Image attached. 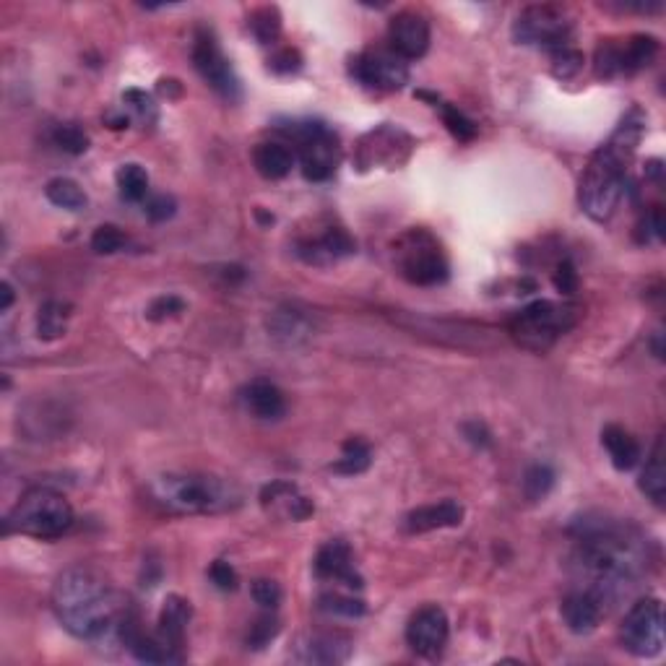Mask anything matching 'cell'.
Returning a JSON list of instances; mask_svg holds the SVG:
<instances>
[{"label": "cell", "instance_id": "obj_11", "mask_svg": "<svg viewBox=\"0 0 666 666\" xmlns=\"http://www.w3.org/2000/svg\"><path fill=\"white\" fill-rule=\"evenodd\" d=\"M573 32V24L568 16L555 6H529L523 8L513 24V37L521 45H539V47H565Z\"/></svg>", "mask_w": 666, "mask_h": 666}, {"label": "cell", "instance_id": "obj_15", "mask_svg": "<svg viewBox=\"0 0 666 666\" xmlns=\"http://www.w3.org/2000/svg\"><path fill=\"white\" fill-rule=\"evenodd\" d=\"M315 575L320 581L333 583V586H344L349 591H360L362 588V575L354 568V557L349 544H344L341 539H333V542L323 544L315 555Z\"/></svg>", "mask_w": 666, "mask_h": 666}, {"label": "cell", "instance_id": "obj_29", "mask_svg": "<svg viewBox=\"0 0 666 666\" xmlns=\"http://www.w3.org/2000/svg\"><path fill=\"white\" fill-rule=\"evenodd\" d=\"M45 196L53 206L66 211H81L86 209V203H89L84 188H81L76 180H71V177H53V180L47 183Z\"/></svg>", "mask_w": 666, "mask_h": 666}, {"label": "cell", "instance_id": "obj_24", "mask_svg": "<svg viewBox=\"0 0 666 666\" xmlns=\"http://www.w3.org/2000/svg\"><path fill=\"white\" fill-rule=\"evenodd\" d=\"M253 164L255 170L261 172L266 180H281L287 177L294 167V151L287 144H276V141H266L258 144L253 151Z\"/></svg>", "mask_w": 666, "mask_h": 666}, {"label": "cell", "instance_id": "obj_14", "mask_svg": "<svg viewBox=\"0 0 666 666\" xmlns=\"http://www.w3.org/2000/svg\"><path fill=\"white\" fill-rule=\"evenodd\" d=\"M388 47L406 63L422 58L430 47V21L417 11L396 14L388 24Z\"/></svg>", "mask_w": 666, "mask_h": 666}, {"label": "cell", "instance_id": "obj_2", "mask_svg": "<svg viewBox=\"0 0 666 666\" xmlns=\"http://www.w3.org/2000/svg\"><path fill=\"white\" fill-rule=\"evenodd\" d=\"M53 612L68 633L81 640L120 635L123 609L110 583L92 568H68L53 583Z\"/></svg>", "mask_w": 666, "mask_h": 666}, {"label": "cell", "instance_id": "obj_32", "mask_svg": "<svg viewBox=\"0 0 666 666\" xmlns=\"http://www.w3.org/2000/svg\"><path fill=\"white\" fill-rule=\"evenodd\" d=\"M118 188L125 201H146L149 198V175L141 164H123L118 170Z\"/></svg>", "mask_w": 666, "mask_h": 666}, {"label": "cell", "instance_id": "obj_20", "mask_svg": "<svg viewBox=\"0 0 666 666\" xmlns=\"http://www.w3.org/2000/svg\"><path fill=\"white\" fill-rule=\"evenodd\" d=\"M604 614L607 612H604L599 601L591 594H586V591H581V588L570 591V594L565 596V601H562V620L578 635H586L591 633V630H596V625H599Z\"/></svg>", "mask_w": 666, "mask_h": 666}, {"label": "cell", "instance_id": "obj_12", "mask_svg": "<svg viewBox=\"0 0 666 666\" xmlns=\"http://www.w3.org/2000/svg\"><path fill=\"white\" fill-rule=\"evenodd\" d=\"M352 76L378 92H399L409 84V63L391 47H370L352 60Z\"/></svg>", "mask_w": 666, "mask_h": 666}, {"label": "cell", "instance_id": "obj_38", "mask_svg": "<svg viewBox=\"0 0 666 666\" xmlns=\"http://www.w3.org/2000/svg\"><path fill=\"white\" fill-rule=\"evenodd\" d=\"M581 68H583V55L578 53V50H573L570 45L555 47V50H552V71H555L557 79H573Z\"/></svg>", "mask_w": 666, "mask_h": 666}, {"label": "cell", "instance_id": "obj_31", "mask_svg": "<svg viewBox=\"0 0 666 666\" xmlns=\"http://www.w3.org/2000/svg\"><path fill=\"white\" fill-rule=\"evenodd\" d=\"M318 607L323 609L326 614H333V617H360L365 614V601L360 596H354V591H326V594H320Z\"/></svg>", "mask_w": 666, "mask_h": 666}, {"label": "cell", "instance_id": "obj_30", "mask_svg": "<svg viewBox=\"0 0 666 666\" xmlns=\"http://www.w3.org/2000/svg\"><path fill=\"white\" fill-rule=\"evenodd\" d=\"M370 464H373L370 445L360 438H349L344 448H341V458L331 469L339 471V474H347V477H354V474H362V471L370 469Z\"/></svg>", "mask_w": 666, "mask_h": 666}, {"label": "cell", "instance_id": "obj_6", "mask_svg": "<svg viewBox=\"0 0 666 666\" xmlns=\"http://www.w3.org/2000/svg\"><path fill=\"white\" fill-rule=\"evenodd\" d=\"M393 261L399 274L417 287H438L451 274L443 245L438 237L422 227L406 229L404 235L393 242Z\"/></svg>", "mask_w": 666, "mask_h": 666}, {"label": "cell", "instance_id": "obj_19", "mask_svg": "<svg viewBox=\"0 0 666 666\" xmlns=\"http://www.w3.org/2000/svg\"><path fill=\"white\" fill-rule=\"evenodd\" d=\"M352 653V638L344 633H315L305 638L294 651L302 664H341Z\"/></svg>", "mask_w": 666, "mask_h": 666}, {"label": "cell", "instance_id": "obj_1", "mask_svg": "<svg viewBox=\"0 0 666 666\" xmlns=\"http://www.w3.org/2000/svg\"><path fill=\"white\" fill-rule=\"evenodd\" d=\"M573 573L604 612L633 594L648 570V544L625 521L586 518L573 526Z\"/></svg>", "mask_w": 666, "mask_h": 666}, {"label": "cell", "instance_id": "obj_47", "mask_svg": "<svg viewBox=\"0 0 666 666\" xmlns=\"http://www.w3.org/2000/svg\"><path fill=\"white\" fill-rule=\"evenodd\" d=\"M461 430H464L466 440H469L471 445H477V448H490L492 445V432L487 430L484 422H477V419H474V422H466Z\"/></svg>", "mask_w": 666, "mask_h": 666}, {"label": "cell", "instance_id": "obj_22", "mask_svg": "<svg viewBox=\"0 0 666 666\" xmlns=\"http://www.w3.org/2000/svg\"><path fill=\"white\" fill-rule=\"evenodd\" d=\"M245 404H248L250 412L255 414L263 422H276V419L284 417L287 412V401H284V393L268 383V380H253L245 391Z\"/></svg>", "mask_w": 666, "mask_h": 666}, {"label": "cell", "instance_id": "obj_23", "mask_svg": "<svg viewBox=\"0 0 666 666\" xmlns=\"http://www.w3.org/2000/svg\"><path fill=\"white\" fill-rule=\"evenodd\" d=\"M601 443L607 448L609 461L617 471H630L640 461L638 440L620 425H607L601 430Z\"/></svg>", "mask_w": 666, "mask_h": 666}, {"label": "cell", "instance_id": "obj_44", "mask_svg": "<svg viewBox=\"0 0 666 666\" xmlns=\"http://www.w3.org/2000/svg\"><path fill=\"white\" fill-rule=\"evenodd\" d=\"M125 102L131 105V110L136 112V115L141 120H154V118H157V107H154V99H151L146 92H138V89H131V92H125Z\"/></svg>", "mask_w": 666, "mask_h": 666}, {"label": "cell", "instance_id": "obj_34", "mask_svg": "<svg viewBox=\"0 0 666 666\" xmlns=\"http://www.w3.org/2000/svg\"><path fill=\"white\" fill-rule=\"evenodd\" d=\"M53 141L60 151H66V154H73V157H79L89 149V136L81 125L76 123H63L58 125L53 131Z\"/></svg>", "mask_w": 666, "mask_h": 666}, {"label": "cell", "instance_id": "obj_4", "mask_svg": "<svg viewBox=\"0 0 666 666\" xmlns=\"http://www.w3.org/2000/svg\"><path fill=\"white\" fill-rule=\"evenodd\" d=\"M151 500L177 516H216L242 505V490L214 474H162L151 479Z\"/></svg>", "mask_w": 666, "mask_h": 666}, {"label": "cell", "instance_id": "obj_28", "mask_svg": "<svg viewBox=\"0 0 666 666\" xmlns=\"http://www.w3.org/2000/svg\"><path fill=\"white\" fill-rule=\"evenodd\" d=\"M71 318V305L60 300H47L37 313V336L45 341L60 339L68 328Z\"/></svg>", "mask_w": 666, "mask_h": 666}, {"label": "cell", "instance_id": "obj_37", "mask_svg": "<svg viewBox=\"0 0 666 666\" xmlns=\"http://www.w3.org/2000/svg\"><path fill=\"white\" fill-rule=\"evenodd\" d=\"M250 29L253 34L261 40V45L276 40V34L281 29V16L276 8H258L253 16H250Z\"/></svg>", "mask_w": 666, "mask_h": 666}, {"label": "cell", "instance_id": "obj_16", "mask_svg": "<svg viewBox=\"0 0 666 666\" xmlns=\"http://www.w3.org/2000/svg\"><path fill=\"white\" fill-rule=\"evenodd\" d=\"M261 505L266 513L284 521H307L315 513V505L310 497L300 492V487L292 482H271L261 490Z\"/></svg>", "mask_w": 666, "mask_h": 666}, {"label": "cell", "instance_id": "obj_40", "mask_svg": "<svg viewBox=\"0 0 666 666\" xmlns=\"http://www.w3.org/2000/svg\"><path fill=\"white\" fill-rule=\"evenodd\" d=\"M144 211L146 216H149L151 222H167V219H172L177 211V203L172 196H164V193H159V196H149L144 201Z\"/></svg>", "mask_w": 666, "mask_h": 666}, {"label": "cell", "instance_id": "obj_21", "mask_svg": "<svg viewBox=\"0 0 666 666\" xmlns=\"http://www.w3.org/2000/svg\"><path fill=\"white\" fill-rule=\"evenodd\" d=\"M190 617H193V607H190L188 599H183V596H177V594L167 596L162 612H159L157 633L162 635L170 646H175L177 651H183Z\"/></svg>", "mask_w": 666, "mask_h": 666}, {"label": "cell", "instance_id": "obj_13", "mask_svg": "<svg viewBox=\"0 0 666 666\" xmlns=\"http://www.w3.org/2000/svg\"><path fill=\"white\" fill-rule=\"evenodd\" d=\"M448 635H451V622H448L445 609H440L438 604L417 609L406 625V643L425 659H438L448 643Z\"/></svg>", "mask_w": 666, "mask_h": 666}, {"label": "cell", "instance_id": "obj_25", "mask_svg": "<svg viewBox=\"0 0 666 666\" xmlns=\"http://www.w3.org/2000/svg\"><path fill=\"white\" fill-rule=\"evenodd\" d=\"M640 492L651 500L656 508H664L666 500V471H664V440H656L646 469L640 474Z\"/></svg>", "mask_w": 666, "mask_h": 666}, {"label": "cell", "instance_id": "obj_43", "mask_svg": "<svg viewBox=\"0 0 666 666\" xmlns=\"http://www.w3.org/2000/svg\"><path fill=\"white\" fill-rule=\"evenodd\" d=\"M209 578L214 581L216 588H222V591H235L240 578H237V570L224 560H216L214 565L209 568Z\"/></svg>", "mask_w": 666, "mask_h": 666}, {"label": "cell", "instance_id": "obj_3", "mask_svg": "<svg viewBox=\"0 0 666 666\" xmlns=\"http://www.w3.org/2000/svg\"><path fill=\"white\" fill-rule=\"evenodd\" d=\"M646 131V115L633 107L627 112L607 144L591 154L578 180V203L591 219L607 222L625 196L627 164L633 159Z\"/></svg>", "mask_w": 666, "mask_h": 666}, {"label": "cell", "instance_id": "obj_9", "mask_svg": "<svg viewBox=\"0 0 666 666\" xmlns=\"http://www.w3.org/2000/svg\"><path fill=\"white\" fill-rule=\"evenodd\" d=\"M622 648L638 659H653L664 651V609L661 601L646 596L638 599L625 614L620 627Z\"/></svg>", "mask_w": 666, "mask_h": 666}, {"label": "cell", "instance_id": "obj_36", "mask_svg": "<svg viewBox=\"0 0 666 666\" xmlns=\"http://www.w3.org/2000/svg\"><path fill=\"white\" fill-rule=\"evenodd\" d=\"M125 245H128V237H125L123 229L115 227V224H102V227L94 229V235H92L94 253L112 255V253H118V250H123Z\"/></svg>", "mask_w": 666, "mask_h": 666}, {"label": "cell", "instance_id": "obj_39", "mask_svg": "<svg viewBox=\"0 0 666 666\" xmlns=\"http://www.w3.org/2000/svg\"><path fill=\"white\" fill-rule=\"evenodd\" d=\"M279 635V620L271 617V614H263L261 620H255V625H250L248 633V646L250 648H263L268 646L271 640Z\"/></svg>", "mask_w": 666, "mask_h": 666}, {"label": "cell", "instance_id": "obj_48", "mask_svg": "<svg viewBox=\"0 0 666 666\" xmlns=\"http://www.w3.org/2000/svg\"><path fill=\"white\" fill-rule=\"evenodd\" d=\"M3 305H0V310H3V313H6L8 307H11V302H14V289H11V284H8V281H3Z\"/></svg>", "mask_w": 666, "mask_h": 666}, {"label": "cell", "instance_id": "obj_33", "mask_svg": "<svg viewBox=\"0 0 666 666\" xmlns=\"http://www.w3.org/2000/svg\"><path fill=\"white\" fill-rule=\"evenodd\" d=\"M552 487H555V469L547 464H534L526 471V477H523V492H526L531 503L544 500Z\"/></svg>", "mask_w": 666, "mask_h": 666}, {"label": "cell", "instance_id": "obj_18", "mask_svg": "<svg viewBox=\"0 0 666 666\" xmlns=\"http://www.w3.org/2000/svg\"><path fill=\"white\" fill-rule=\"evenodd\" d=\"M464 513V505L456 503V500L422 505V508H414L412 513H406L404 531L406 534H427V531L453 529V526H461Z\"/></svg>", "mask_w": 666, "mask_h": 666}, {"label": "cell", "instance_id": "obj_46", "mask_svg": "<svg viewBox=\"0 0 666 666\" xmlns=\"http://www.w3.org/2000/svg\"><path fill=\"white\" fill-rule=\"evenodd\" d=\"M555 287L560 289L562 294H568V297L578 289V271H575V266L570 261H562L560 266H557Z\"/></svg>", "mask_w": 666, "mask_h": 666}, {"label": "cell", "instance_id": "obj_27", "mask_svg": "<svg viewBox=\"0 0 666 666\" xmlns=\"http://www.w3.org/2000/svg\"><path fill=\"white\" fill-rule=\"evenodd\" d=\"M268 331L271 336L284 344H300L310 336V320L300 313V310H292V307H284V310H276L268 320Z\"/></svg>", "mask_w": 666, "mask_h": 666}, {"label": "cell", "instance_id": "obj_8", "mask_svg": "<svg viewBox=\"0 0 666 666\" xmlns=\"http://www.w3.org/2000/svg\"><path fill=\"white\" fill-rule=\"evenodd\" d=\"M289 125L292 128H281V133H287L294 144L300 146L302 175L313 183H323L333 177L341 157L339 136L318 120H302V123Z\"/></svg>", "mask_w": 666, "mask_h": 666}, {"label": "cell", "instance_id": "obj_35", "mask_svg": "<svg viewBox=\"0 0 666 666\" xmlns=\"http://www.w3.org/2000/svg\"><path fill=\"white\" fill-rule=\"evenodd\" d=\"M435 107H440V115H443L445 128H448V131H451L458 141H471V138L477 136V125H474V120L466 118L464 112L458 110V107L448 105V102H440V99Z\"/></svg>", "mask_w": 666, "mask_h": 666}, {"label": "cell", "instance_id": "obj_7", "mask_svg": "<svg viewBox=\"0 0 666 666\" xmlns=\"http://www.w3.org/2000/svg\"><path fill=\"white\" fill-rule=\"evenodd\" d=\"M575 320L578 313L573 305L536 300L508 320V333L518 347L529 352H547L562 333H568L575 326Z\"/></svg>", "mask_w": 666, "mask_h": 666}, {"label": "cell", "instance_id": "obj_5", "mask_svg": "<svg viewBox=\"0 0 666 666\" xmlns=\"http://www.w3.org/2000/svg\"><path fill=\"white\" fill-rule=\"evenodd\" d=\"M73 526V508L66 497L50 487H34L6 516V531H19L32 539H60Z\"/></svg>", "mask_w": 666, "mask_h": 666}, {"label": "cell", "instance_id": "obj_41", "mask_svg": "<svg viewBox=\"0 0 666 666\" xmlns=\"http://www.w3.org/2000/svg\"><path fill=\"white\" fill-rule=\"evenodd\" d=\"M253 599L258 601L263 609L274 612V609L279 607V601H281L279 583L271 581V578H258V581H253Z\"/></svg>", "mask_w": 666, "mask_h": 666}, {"label": "cell", "instance_id": "obj_10", "mask_svg": "<svg viewBox=\"0 0 666 666\" xmlns=\"http://www.w3.org/2000/svg\"><path fill=\"white\" fill-rule=\"evenodd\" d=\"M193 66L219 97H224L227 102L240 99V79L211 29L198 27L193 34Z\"/></svg>", "mask_w": 666, "mask_h": 666}, {"label": "cell", "instance_id": "obj_45", "mask_svg": "<svg viewBox=\"0 0 666 666\" xmlns=\"http://www.w3.org/2000/svg\"><path fill=\"white\" fill-rule=\"evenodd\" d=\"M268 63H271V71H276V73H294L302 68L300 53L292 50V47H284V50H279V53L268 60Z\"/></svg>", "mask_w": 666, "mask_h": 666}, {"label": "cell", "instance_id": "obj_17", "mask_svg": "<svg viewBox=\"0 0 666 666\" xmlns=\"http://www.w3.org/2000/svg\"><path fill=\"white\" fill-rule=\"evenodd\" d=\"M354 253V240L339 227L326 229L320 237H310L297 245V255L313 266H328Z\"/></svg>", "mask_w": 666, "mask_h": 666}, {"label": "cell", "instance_id": "obj_42", "mask_svg": "<svg viewBox=\"0 0 666 666\" xmlns=\"http://www.w3.org/2000/svg\"><path fill=\"white\" fill-rule=\"evenodd\" d=\"M185 310V302L180 300V297H175V294H164V297H157V300L151 302L149 310H146V315H149L151 320H164V318H172V315L183 313Z\"/></svg>", "mask_w": 666, "mask_h": 666}, {"label": "cell", "instance_id": "obj_26", "mask_svg": "<svg viewBox=\"0 0 666 666\" xmlns=\"http://www.w3.org/2000/svg\"><path fill=\"white\" fill-rule=\"evenodd\" d=\"M622 45V76H633L651 66V60L659 55V40L653 34H633Z\"/></svg>", "mask_w": 666, "mask_h": 666}]
</instances>
